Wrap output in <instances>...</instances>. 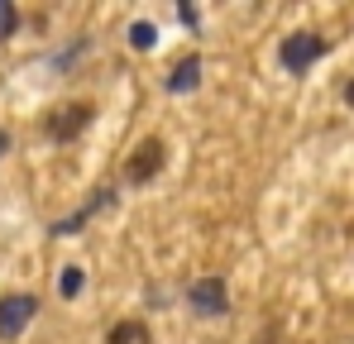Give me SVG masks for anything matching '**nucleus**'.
Instances as JSON below:
<instances>
[{"label": "nucleus", "mask_w": 354, "mask_h": 344, "mask_svg": "<svg viewBox=\"0 0 354 344\" xmlns=\"http://www.w3.org/2000/svg\"><path fill=\"white\" fill-rule=\"evenodd\" d=\"M345 101H350V106H354V82H350V86H345Z\"/></svg>", "instance_id": "ddd939ff"}, {"label": "nucleus", "mask_w": 354, "mask_h": 344, "mask_svg": "<svg viewBox=\"0 0 354 344\" xmlns=\"http://www.w3.org/2000/svg\"><path fill=\"white\" fill-rule=\"evenodd\" d=\"M62 296H77L82 292V268H62Z\"/></svg>", "instance_id": "9b49d317"}, {"label": "nucleus", "mask_w": 354, "mask_h": 344, "mask_svg": "<svg viewBox=\"0 0 354 344\" xmlns=\"http://www.w3.org/2000/svg\"><path fill=\"white\" fill-rule=\"evenodd\" d=\"M187 301H192V311H201V316H225L230 292H225L221 278H196V283L187 287Z\"/></svg>", "instance_id": "f03ea898"}, {"label": "nucleus", "mask_w": 354, "mask_h": 344, "mask_svg": "<svg viewBox=\"0 0 354 344\" xmlns=\"http://www.w3.org/2000/svg\"><path fill=\"white\" fill-rule=\"evenodd\" d=\"M158 168H163V144H158V139H144V144L134 149V158H129L124 172H129V182H149Z\"/></svg>", "instance_id": "39448f33"}, {"label": "nucleus", "mask_w": 354, "mask_h": 344, "mask_svg": "<svg viewBox=\"0 0 354 344\" xmlns=\"http://www.w3.org/2000/svg\"><path fill=\"white\" fill-rule=\"evenodd\" d=\"M34 316H39V296H29V292L5 296V301H0V340H15Z\"/></svg>", "instance_id": "f257e3e1"}, {"label": "nucleus", "mask_w": 354, "mask_h": 344, "mask_svg": "<svg viewBox=\"0 0 354 344\" xmlns=\"http://www.w3.org/2000/svg\"><path fill=\"white\" fill-rule=\"evenodd\" d=\"M106 344H149V325H139V321H120Z\"/></svg>", "instance_id": "6e6552de"}, {"label": "nucleus", "mask_w": 354, "mask_h": 344, "mask_svg": "<svg viewBox=\"0 0 354 344\" xmlns=\"http://www.w3.org/2000/svg\"><path fill=\"white\" fill-rule=\"evenodd\" d=\"M129 44H134V48H153V24H144V19H139V24L129 29Z\"/></svg>", "instance_id": "9d476101"}, {"label": "nucleus", "mask_w": 354, "mask_h": 344, "mask_svg": "<svg viewBox=\"0 0 354 344\" xmlns=\"http://www.w3.org/2000/svg\"><path fill=\"white\" fill-rule=\"evenodd\" d=\"M15 29H19V10H15L10 0H0V44H5Z\"/></svg>", "instance_id": "1a4fd4ad"}, {"label": "nucleus", "mask_w": 354, "mask_h": 344, "mask_svg": "<svg viewBox=\"0 0 354 344\" xmlns=\"http://www.w3.org/2000/svg\"><path fill=\"white\" fill-rule=\"evenodd\" d=\"M321 53H326V39L321 34H288L283 39V67L288 72H306Z\"/></svg>", "instance_id": "7ed1b4c3"}, {"label": "nucleus", "mask_w": 354, "mask_h": 344, "mask_svg": "<svg viewBox=\"0 0 354 344\" xmlns=\"http://www.w3.org/2000/svg\"><path fill=\"white\" fill-rule=\"evenodd\" d=\"M196 82H201V57H182V62L173 67V77H168V91L182 96V91H192Z\"/></svg>", "instance_id": "0eeeda50"}, {"label": "nucleus", "mask_w": 354, "mask_h": 344, "mask_svg": "<svg viewBox=\"0 0 354 344\" xmlns=\"http://www.w3.org/2000/svg\"><path fill=\"white\" fill-rule=\"evenodd\" d=\"M91 115H96L91 106H58V111L44 120V129H48V139H62V144H67V139H77V134L91 124Z\"/></svg>", "instance_id": "20e7f679"}, {"label": "nucleus", "mask_w": 354, "mask_h": 344, "mask_svg": "<svg viewBox=\"0 0 354 344\" xmlns=\"http://www.w3.org/2000/svg\"><path fill=\"white\" fill-rule=\"evenodd\" d=\"M5 149H10V134H5V129H0V153H5Z\"/></svg>", "instance_id": "f8f14e48"}, {"label": "nucleus", "mask_w": 354, "mask_h": 344, "mask_svg": "<svg viewBox=\"0 0 354 344\" xmlns=\"http://www.w3.org/2000/svg\"><path fill=\"white\" fill-rule=\"evenodd\" d=\"M106 201H111V187H101V191H96V196H91V201H86V206H82L77 216H67V220H58V225H53V234H77V229L86 225V220H91V216H96V211H101Z\"/></svg>", "instance_id": "423d86ee"}]
</instances>
